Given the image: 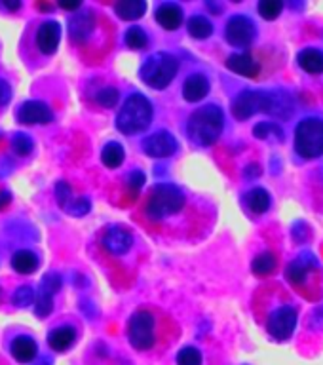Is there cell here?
<instances>
[{
	"instance_id": "3",
	"label": "cell",
	"mask_w": 323,
	"mask_h": 365,
	"mask_svg": "<svg viewBox=\"0 0 323 365\" xmlns=\"http://www.w3.org/2000/svg\"><path fill=\"white\" fill-rule=\"evenodd\" d=\"M185 205V192L171 182H160L150 190L147 202V215L154 221L175 215Z\"/></svg>"
},
{
	"instance_id": "18",
	"label": "cell",
	"mask_w": 323,
	"mask_h": 365,
	"mask_svg": "<svg viewBox=\"0 0 323 365\" xmlns=\"http://www.w3.org/2000/svg\"><path fill=\"white\" fill-rule=\"evenodd\" d=\"M227 67L232 73L240 74V76H245V78H255L259 71H261L259 63L250 53H232L227 59Z\"/></svg>"
},
{
	"instance_id": "45",
	"label": "cell",
	"mask_w": 323,
	"mask_h": 365,
	"mask_svg": "<svg viewBox=\"0 0 323 365\" xmlns=\"http://www.w3.org/2000/svg\"><path fill=\"white\" fill-rule=\"evenodd\" d=\"M4 6H6V8H10L11 11H16V10H19V8H21V2H4Z\"/></svg>"
},
{
	"instance_id": "43",
	"label": "cell",
	"mask_w": 323,
	"mask_h": 365,
	"mask_svg": "<svg viewBox=\"0 0 323 365\" xmlns=\"http://www.w3.org/2000/svg\"><path fill=\"white\" fill-rule=\"evenodd\" d=\"M59 6H61L63 10H80L82 2L80 0H73V2H59Z\"/></svg>"
},
{
	"instance_id": "48",
	"label": "cell",
	"mask_w": 323,
	"mask_h": 365,
	"mask_svg": "<svg viewBox=\"0 0 323 365\" xmlns=\"http://www.w3.org/2000/svg\"><path fill=\"white\" fill-rule=\"evenodd\" d=\"M39 6H40V10H44V11H51V8H53L51 4H39Z\"/></svg>"
},
{
	"instance_id": "12",
	"label": "cell",
	"mask_w": 323,
	"mask_h": 365,
	"mask_svg": "<svg viewBox=\"0 0 323 365\" xmlns=\"http://www.w3.org/2000/svg\"><path fill=\"white\" fill-rule=\"evenodd\" d=\"M17 120L21 124H48L53 120V113L44 101H25L17 110Z\"/></svg>"
},
{
	"instance_id": "36",
	"label": "cell",
	"mask_w": 323,
	"mask_h": 365,
	"mask_svg": "<svg viewBox=\"0 0 323 365\" xmlns=\"http://www.w3.org/2000/svg\"><path fill=\"white\" fill-rule=\"evenodd\" d=\"M97 103L101 105V107H114L116 103H118L120 99V93L116 88H103L101 91H97V96H96Z\"/></svg>"
},
{
	"instance_id": "40",
	"label": "cell",
	"mask_w": 323,
	"mask_h": 365,
	"mask_svg": "<svg viewBox=\"0 0 323 365\" xmlns=\"http://www.w3.org/2000/svg\"><path fill=\"white\" fill-rule=\"evenodd\" d=\"M143 185H145V173L139 170L131 171L130 175H128V187H130L133 192H137V190H141Z\"/></svg>"
},
{
	"instance_id": "19",
	"label": "cell",
	"mask_w": 323,
	"mask_h": 365,
	"mask_svg": "<svg viewBox=\"0 0 323 365\" xmlns=\"http://www.w3.org/2000/svg\"><path fill=\"white\" fill-rule=\"evenodd\" d=\"M156 21L165 31H175L183 25V10L175 2H164L156 8Z\"/></svg>"
},
{
	"instance_id": "2",
	"label": "cell",
	"mask_w": 323,
	"mask_h": 365,
	"mask_svg": "<svg viewBox=\"0 0 323 365\" xmlns=\"http://www.w3.org/2000/svg\"><path fill=\"white\" fill-rule=\"evenodd\" d=\"M153 122V105L141 93H133L124 101L116 116V128L124 135H133L139 131L147 130Z\"/></svg>"
},
{
	"instance_id": "16",
	"label": "cell",
	"mask_w": 323,
	"mask_h": 365,
	"mask_svg": "<svg viewBox=\"0 0 323 365\" xmlns=\"http://www.w3.org/2000/svg\"><path fill=\"white\" fill-rule=\"evenodd\" d=\"M314 257L310 255H304V257H297L295 261L289 262V267H287V270H285V278H287V282H289L293 287H302V285L307 284V278L308 274H310V270H312L314 262L312 261Z\"/></svg>"
},
{
	"instance_id": "33",
	"label": "cell",
	"mask_w": 323,
	"mask_h": 365,
	"mask_svg": "<svg viewBox=\"0 0 323 365\" xmlns=\"http://www.w3.org/2000/svg\"><path fill=\"white\" fill-rule=\"evenodd\" d=\"M11 148L17 156H29L33 153V139L27 133H16L11 139Z\"/></svg>"
},
{
	"instance_id": "34",
	"label": "cell",
	"mask_w": 323,
	"mask_h": 365,
	"mask_svg": "<svg viewBox=\"0 0 323 365\" xmlns=\"http://www.w3.org/2000/svg\"><path fill=\"white\" fill-rule=\"evenodd\" d=\"M34 295H36V293H34V289L31 285H21V287H17L14 297H11V302L19 308H27L29 304H33Z\"/></svg>"
},
{
	"instance_id": "6",
	"label": "cell",
	"mask_w": 323,
	"mask_h": 365,
	"mask_svg": "<svg viewBox=\"0 0 323 365\" xmlns=\"http://www.w3.org/2000/svg\"><path fill=\"white\" fill-rule=\"evenodd\" d=\"M128 339L137 350H148L154 346V316L147 310H139L131 316L128 324Z\"/></svg>"
},
{
	"instance_id": "25",
	"label": "cell",
	"mask_w": 323,
	"mask_h": 365,
	"mask_svg": "<svg viewBox=\"0 0 323 365\" xmlns=\"http://www.w3.org/2000/svg\"><path fill=\"white\" fill-rule=\"evenodd\" d=\"M11 268L19 274H31L39 268V257L29 250H19L11 257Z\"/></svg>"
},
{
	"instance_id": "14",
	"label": "cell",
	"mask_w": 323,
	"mask_h": 365,
	"mask_svg": "<svg viewBox=\"0 0 323 365\" xmlns=\"http://www.w3.org/2000/svg\"><path fill=\"white\" fill-rule=\"evenodd\" d=\"M61 40V25L57 21H44L36 31V46L46 56L56 53Z\"/></svg>"
},
{
	"instance_id": "41",
	"label": "cell",
	"mask_w": 323,
	"mask_h": 365,
	"mask_svg": "<svg viewBox=\"0 0 323 365\" xmlns=\"http://www.w3.org/2000/svg\"><path fill=\"white\" fill-rule=\"evenodd\" d=\"M10 99H11L10 84H8L6 80L0 78V107H2V105H6V103L10 101Z\"/></svg>"
},
{
	"instance_id": "35",
	"label": "cell",
	"mask_w": 323,
	"mask_h": 365,
	"mask_svg": "<svg viewBox=\"0 0 323 365\" xmlns=\"http://www.w3.org/2000/svg\"><path fill=\"white\" fill-rule=\"evenodd\" d=\"M177 365H202V354L194 346H185L177 354Z\"/></svg>"
},
{
	"instance_id": "46",
	"label": "cell",
	"mask_w": 323,
	"mask_h": 365,
	"mask_svg": "<svg viewBox=\"0 0 323 365\" xmlns=\"http://www.w3.org/2000/svg\"><path fill=\"white\" fill-rule=\"evenodd\" d=\"M33 365H51L50 358H39L36 361H33Z\"/></svg>"
},
{
	"instance_id": "29",
	"label": "cell",
	"mask_w": 323,
	"mask_h": 365,
	"mask_svg": "<svg viewBox=\"0 0 323 365\" xmlns=\"http://www.w3.org/2000/svg\"><path fill=\"white\" fill-rule=\"evenodd\" d=\"M282 10H284V2H280V0H261L259 6H257L259 16H261L262 19H267V21L278 19Z\"/></svg>"
},
{
	"instance_id": "26",
	"label": "cell",
	"mask_w": 323,
	"mask_h": 365,
	"mask_svg": "<svg viewBox=\"0 0 323 365\" xmlns=\"http://www.w3.org/2000/svg\"><path fill=\"white\" fill-rule=\"evenodd\" d=\"M278 267V259L272 251H262L251 262V270L255 276H270Z\"/></svg>"
},
{
	"instance_id": "13",
	"label": "cell",
	"mask_w": 323,
	"mask_h": 365,
	"mask_svg": "<svg viewBox=\"0 0 323 365\" xmlns=\"http://www.w3.org/2000/svg\"><path fill=\"white\" fill-rule=\"evenodd\" d=\"M101 244L108 253H113V255H124V253L130 251L131 244H133V236H131L128 228L113 227L103 234Z\"/></svg>"
},
{
	"instance_id": "38",
	"label": "cell",
	"mask_w": 323,
	"mask_h": 365,
	"mask_svg": "<svg viewBox=\"0 0 323 365\" xmlns=\"http://www.w3.org/2000/svg\"><path fill=\"white\" fill-rule=\"evenodd\" d=\"M56 198H57V204H59V207L67 210V205L73 202V190H71V187H68V182H65V181L57 182Z\"/></svg>"
},
{
	"instance_id": "47",
	"label": "cell",
	"mask_w": 323,
	"mask_h": 365,
	"mask_svg": "<svg viewBox=\"0 0 323 365\" xmlns=\"http://www.w3.org/2000/svg\"><path fill=\"white\" fill-rule=\"evenodd\" d=\"M207 8H210L211 11H215V14H219V11H221V6H217V4H211V2H207Z\"/></svg>"
},
{
	"instance_id": "22",
	"label": "cell",
	"mask_w": 323,
	"mask_h": 365,
	"mask_svg": "<svg viewBox=\"0 0 323 365\" xmlns=\"http://www.w3.org/2000/svg\"><path fill=\"white\" fill-rule=\"evenodd\" d=\"M299 67L308 74H323V51L318 48H304L297 53Z\"/></svg>"
},
{
	"instance_id": "4",
	"label": "cell",
	"mask_w": 323,
	"mask_h": 365,
	"mask_svg": "<svg viewBox=\"0 0 323 365\" xmlns=\"http://www.w3.org/2000/svg\"><path fill=\"white\" fill-rule=\"evenodd\" d=\"M179 71V61L175 56H171L168 51H158L143 63L141 80L147 86L154 88V90H164L173 82Z\"/></svg>"
},
{
	"instance_id": "24",
	"label": "cell",
	"mask_w": 323,
	"mask_h": 365,
	"mask_svg": "<svg viewBox=\"0 0 323 365\" xmlns=\"http://www.w3.org/2000/svg\"><path fill=\"white\" fill-rule=\"evenodd\" d=\"M114 11L120 19L124 21H135L139 17L145 16L147 11V2L145 0H122L114 6Z\"/></svg>"
},
{
	"instance_id": "32",
	"label": "cell",
	"mask_w": 323,
	"mask_h": 365,
	"mask_svg": "<svg viewBox=\"0 0 323 365\" xmlns=\"http://www.w3.org/2000/svg\"><path fill=\"white\" fill-rule=\"evenodd\" d=\"M125 44L130 46L131 50H143V48H147V33H145L141 27L128 29V33H125Z\"/></svg>"
},
{
	"instance_id": "31",
	"label": "cell",
	"mask_w": 323,
	"mask_h": 365,
	"mask_svg": "<svg viewBox=\"0 0 323 365\" xmlns=\"http://www.w3.org/2000/svg\"><path fill=\"white\" fill-rule=\"evenodd\" d=\"M34 312L39 318H48L53 310V295L39 289V295H34Z\"/></svg>"
},
{
	"instance_id": "10",
	"label": "cell",
	"mask_w": 323,
	"mask_h": 365,
	"mask_svg": "<svg viewBox=\"0 0 323 365\" xmlns=\"http://www.w3.org/2000/svg\"><path fill=\"white\" fill-rule=\"evenodd\" d=\"M143 150L153 158H168L177 150V139L170 131H156L143 141Z\"/></svg>"
},
{
	"instance_id": "20",
	"label": "cell",
	"mask_w": 323,
	"mask_h": 365,
	"mask_svg": "<svg viewBox=\"0 0 323 365\" xmlns=\"http://www.w3.org/2000/svg\"><path fill=\"white\" fill-rule=\"evenodd\" d=\"M10 352L16 361L29 364V361H34V358H36L39 346H36V342L31 336H16L10 342Z\"/></svg>"
},
{
	"instance_id": "44",
	"label": "cell",
	"mask_w": 323,
	"mask_h": 365,
	"mask_svg": "<svg viewBox=\"0 0 323 365\" xmlns=\"http://www.w3.org/2000/svg\"><path fill=\"white\" fill-rule=\"evenodd\" d=\"M261 173V170H259V165L253 164V165H247V170H245V175L247 177H253V175H259Z\"/></svg>"
},
{
	"instance_id": "1",
	"label": "cell",
	"mask_w": 323,
	"mask_h": 365,
	"mask_svg": "<svg viewBox=\"0 0 323 365\" xmlns=\"http://www.w3.org/2000/svg\"><path fill=\"white\" fill-rule=\"evenodd\" d=\"M225 128V114L217 105H205L190 114L187 122V133L190 141L200 147H211L221 137Z\"/></svg>"
},
{
	"instance_id": "28",
	"label": "cell",
	"mask_w": 323,
	"mask_h": 365,
	"mask_svg": "<svg viewBox=\"0 0 323 365\" xmlns=\"http://www.w3.org/2000/svg\"><path fill=\"white\" fill-rule=\"evenodd\" d=\"M124 147L116 141H111L107 143L105 147H103V153H101V162L107 168H118L122 162H124Z\"/></svg>"
},
{
	"instance_id": "21",
	"label": "cell",
	"mask_w": 323,
	"mask_h": 365,
	"mask_svg": "<svg viewBox=\"0 0 323 365\" xmlns=\"http://www.w3.org/2000/svg\"><path fill=\"white\" fill-rule=\"evenodd\" d=\"M74 341H76V331L71 325H59L56 329H51L50 335H48V344L56 352L68 350L74 344Z\"/></svg>"
},
{
	"instance_id": "49",
	"label": "cell",
	"mask_w": 323,
	"mask_h": 365,
	"mask_svg": "<svg viewBox=\"0 0 323 365\" xmlns=\"http://www.w3.org/2000/svg\"><path fill=\"white\" fill-rule=\"evenodd\" d=\"M0 137H2V135H0Z\"/></svg>"
},
{
	"instance_id": "7",
	"label": "cell",
	"mask_w": 323,
	"mask_h": 365,
	"mask_svg": "<svg viewBox=\"0 0 323 365\" xmlns=\"http://www.w3.org/2000/svg\"><path fill=\"white\" fill-rule=\"evenodd\" d=\"M297 322H299V314H297V310L293 307L276 308V310L268 316V335L278 342L289 341L297 329Z\"/></svg>"
},
{
	"instance_id": "39",
	"label": "cell",
	"mask_w": 323,
	"mask_h": 365,
	"mask_svg": "<svg viewBox=\"0 0 323 365\" xmlns=\"http://www.w3.org/2000/svg\"><path fill=\"white\" fill-rule=\"evenodd\" d=\"M90 210H91L90 200L84 198V196H82V198L73 200V202L67 205V211L74 217H84L86 213H90Z\"/></svg>"
},
{
	"instance_id": "42",
	"label": "cell",
	"mask_w": 323,
	"mask_h": 365,
	"mask_svg": "<svg viewBox=\"0 0 323 365\" xmlns=\"http://www.w3.org/2000/svg\"><path fill=\"white\" fill-rule=\"evenodd\" d=\"M11 202V194L8 190H0V210H4L6 205Z\"/></svg>"
},
{
	"instance_id": "17",
	"label": "cell",
	"mask_w": 323,
	"mask_h": 365,
	"mask_svg": "<svg viewBox=\"0 0 323 365\" xmlns=\"http://www.w3.org/2000/svg\"><path fill=\"white\" fill-rule=\"evenodd\" d=\"M207 93H210V80L205 78L204 74H190L183 84V97L188 103L202 101Z\"/></svg>"
},
{
	"instance_id": "8",
	"label": "cell",
	"mask_w": 323,
	"mask_h": 365,
	"mask_svg": "<svg viewBox=\"0 0 323 365\" xmlns=\"http://www.w3.org/2000/svg\"><path fill=\"white\" fill-rule=\"evenodd\" d=\"M225 36H227L228 44L234 48H247L257 36L255 23L244 14L232 16L225 27Z\"/></svg>"
},
{
	"instance_id": "11",
	"label": "cell",
	"mask_w": 323,
	"mask_h": 365,
	"mask_svg": "<svg viewBox=\"0 0 323 365\" xmlns=\"http://www.w3.org/2000/svg\"><path fill=\"white\" fill-rule=\"evenodd\" d=\"M261 113V90H244L232 103V114L236 120H247Z\"/></svg>"
},
{
	"instance_id": "37",
	"label": "cell",
	"mask_w": 323,
	"mask_h": 365,
	"mask_svg": "<svg viewBox=\"0 0 323 365\" xmlns=\"http://www.w3.org/2000/svg\"><path fill=\"white\" fill-rule=\"evenodd\" d=\"M61 276L56 272L46 274L42 282H40V291H46V293H50V295H56L57 291L61 289Z\"/></svg>"
},
{
	"instance_id": "15",
	"label": "cell",
	"mask_w": 323,
	"mask_h": 365,
	"mask_svg": "<svg viewBox=\"0 0 323 365\" xmlns=\"http://www.w3.org/2000/svg\"><path fill=\"white\" fill-rule=\"evenodd\" d=\"M93 27H96V16L90 10L76 11L68 19V34H71V38L74 42H86V40L90 38Z\"/></svg>"
},
{
	"instance_id": "5",
	"label": "cell",
	"mask_w": 323,
	"mask_h": 365,
	"mask_svg": "<svg viewBox=\"0 0 323 365\" xmlns=\"http://www.w3.org/2000/svg\"><path fill=\"white\" fill-rule=\"evenodd\" d=\"M295 153L304 160L323 156V118L307 116L295 128Z\"/></svg>"
},
{
	"instance_id": "9",
	"label": "cell",
	"mask_w": 323,
	"mask_h": 365,
	"mask_svg": "<svg viewBox=\"0 0 323 365\" xmlns=\"http://www.w3.org/2000/svg\"><path fill=\"white\" fill-rule=\"evenodd\" d=\"M261 113L287 120L293 113V99L287 91H262L261 90Z\"/></svg>"
},
{
	"instance_id": "27",
	"label": "cell",
	"mask_w": 323,
	"mask_h": 365,
	"mask_svg": "<svg viewBox=\"0 0 323 365\" xmlns=\"http://www.w3.org/2000/svg\"><path fill=\"white\" fill-rule=\"evenodd\" d=\"M188 34L196 40H205L210 38L211 34H213V25L207 17L204 16H193L188 19L187 23Z\"/></svg>"
},
{
	"instance_id": "30",
	"label": "cell",
	"mask_w": 323,
	"mask_h": 365,
	"mask_svg": "<svg viewBox=\"0 0 323 365\" xmlns=\"http://www.w3.org/2000/svg\"><path fill=\"white\" fill-rule=\"evenodd\" d=\"M253 135L257 139H268V137L276 135L278 141H284V130L280 128L276 122H259V124L253 128Z\"/></svg>"
},
{
	"instance_id": "23",
	"label": "cell",
	"mask_w": 323,
	"mask_h": 365,
	"mask_svg": "<svg viewBox=\"0 0 323 365\" xmlns=\"http://www.w3.org/2000/svg\"><path fill=\"white\" fill-rule=\"evenodd\" d=\"M245 204L250 207L251 213H255V215H262V213H267L270 210V204H272V200H270V194L265 188L257 187L251 188L250 192L245 194Z\"/></svg>"
}]
</instances>
